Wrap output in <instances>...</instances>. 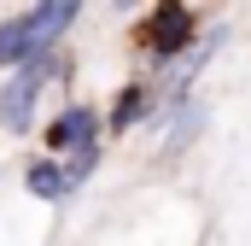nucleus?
Here are the masks:
<instances>
[{
	"label": "nucleus",
	"mask_w": 251,
	"mask_h": 246,
	"mask_svg": "<svg viewBox=\"0 0 251 246\" xmlns=\"http://www.w3.org/2000/svg\"><path fill=\"white\" fill-rule=\"evenodd\" d=\"M140 41H146V53L164 64L187 59L193 41H199V18H193V6H181V0H170V6H152L146 12V30H140Z\"/></svg>",
	"instance_id": "f257e3e1"
},
{
	"label": "nucleus",
	"mask_w": 251,
	"mask_h": 246,
	"mask_svg": "<svg viewBox=\"0 0 251 246\" xmlns=\"http://www.w3.org/2000/svg\"><path fill=\"white\" fill-rule=\"evenodd\" d=\"M41 82H47V59H41V64H24V70H12V76L0 82V129H6V135H29Z\"/></svg>",
	"instance_id": "f03ea898"
},
{
	"label": "nucleus",
	"mask_w": 251,
	"mask_h": 246,
	"mask_svg": "<svg viewBox=\"0 0 251 246\" xmlns=\"http://www.w3.org/2000/svg\"><path fill=\"white\" fill-rule=\"evenodd\" d=\"M88 147H100V112L76 100V106H64L59 118L47 123V153L70 158V153H88Z\"/></svg>",
	"instance_id": "7ed1b4c3"
},
{
	"label": "nucleus",
	"mask_w": 251,
	"mask_h": 246,
	"mask_svg": "<svg viewBox=\"0 0 251 246\" xmlns=\"http://www.w3.org/2000/svg\"><path fill=\"white\" fill-rule=\"evenodd\" d=\"M82 18V6L76 0H41V6H29L24 12V24H29V41H35V59H47L53 47H59V35Z\"/></svg>",
	"instance_id": "20e7f679"
},
{
	"label": "nucleus",
	"mask_w": 251,
	"mask_h": 246,
	"mask_svg": "<svg viewBox=\"0 0 251 246\" xmlns=\"http://www.w3.org/2000/svg\"><path fill=\"white\" fill-rule=\"evenodd\" d=\"M0 64H6V70H24V64H41V59H35V41H29V24H24V12L0 24Z\"/></svg>",
	"instance_id": "39448f33"
},
{
	"label": "nucleus",
	"mask_w": 251,
	"mask_h": 246,
	"mask_svg": "<svg viewBox=\"0 0 251 246\" xmlns=\"http://www.w3.org/2000/svg\"><path fill=\"white\" fill-rule=\"evenodd\" d=\"M24 187H29L35 199H47V205L70 199V182H64V164H59V158H35V164L24 170Z\"/></svg>",
	"instance_id": "423d86ee"
},
{
	"label": "nucleus",
	"mask_w": 251,
	"mask_h": 246,
	"mask_svg": "<svg viewBox=\"0 0 251 246\" xmlns=\"http://www.w3.org/2000/svg\"><path fill=\"white\" fill-rule=\"evenodd\" d=\"M152 106H158V94H152V82H128L123 94H117V106H111V129H117V135H123V129H134V123L146 118Z\"/></svg>",
	"instance_id": "0eeeda50"
},
{
	"label": "nucleus",
	"mask_w": 251,
	"mask_h": 246,
	"mask_svg": "<svg viewBox=\"0 0 251 246\" xmlns=\"http://www.w3.org/2000/svg\"><path fill=\"white\" fill-rule=\"evenodd\" d=\"M199 129H204V106H193V100H176V106H170V147H187Z\"/></svg>",
	"instance_id": "6e6552de"
},
{
	"label": "nucleus",
	"mask_w": 251,
	"mask_h": 246,
	"mask_svg": "<svg viewBox=\"0 0 251 246\" xmlns=\"http://www.w3.org/2000/svg\"><path fill=\"white\" fill-rule=\"evenodd\" d=\"M94 164H100V147H88V153H70V158H64V182H70V193L94 176Z\"/></svg>",
	"instance_id": "1a4fd4ad"
}]
</instances>
